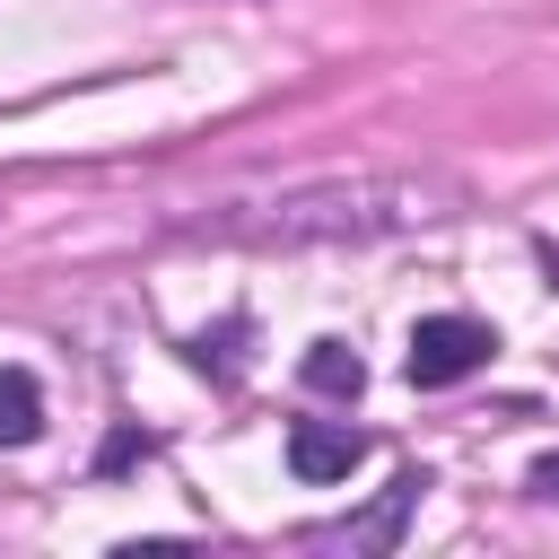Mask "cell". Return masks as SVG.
Listing matches in <instances>:
<instances>
[{
  "mask_svg": "<svg viewBox=\"0 0 559 559\" xmlns=\"http://www.w3.org/2000/svg\"><path fill=\"white\" fill-rule=\"evenodd\" d=\"M445 183L419 175H332V183H297L271 201H218L201 218H183V236H227V245H358V236H402L445 218Z\"/></svg>",
  "mask_w": 559,
  "mask_h": 559,
  "instance_id": "cell-1",
  "label": "cell"
},
{
  "mask_svg": "<svg viewBox=\"0 0 559 559\" xmlns=\"http://www.w3.org/2000/svg\"><path fill=\"white\" fill-rule=\"evenodd\" d=\"M489 349H498V332H489L480 314H419L402 367H411V384L437 393V384H463L472 367H489Z\"/></svg>",
  "mask_w": 559,
  "mask_h": 559,
  "instance_id": "cell-2",
  "label": "cell"
},
{
  "mask_svg": "<svg viewBox=\"0 0 559 559\" xmlns=\"http://www.w3.org/2000/svg\"><path fill=\"white\" fill-rule=\"evenodd\" d=\"M358 463H367V437H358V428H332V419H297V428H288V472H297V480L323 489V480H349Z\"/></svg>",
  "mask_w": 559,
  "mask_h": 559,
  "instance_id": "cell-3",
  "label": "cell"
},
{
  "mask_svg": "<svg viewBox=\"0 0 559 559\" xmlns=\"http://www.w3.org/2000/svg\"><path fill=\"white\" fill-rule=\"evenodd\" d=\"M44 437V393L26 367H0V445H35Z\"/></svg>",
  "mask_w": 559,
  "mask_h": 559,
  "instance_id": "cell-4",
  "label": "cell"
},
{
  "mask_svg": "<svg viewBox=\"0 0 559 559\" xmlns=\"http://www.w3.org/2000/svg\"><path fill=\"white\" fill-rule=\"evenodd\" d=\"M306 384L332 393V402H349V393L367 384V358H358L349 341H314V349H306Z\"/></svg>",
  "mask_w": 559,
  "mask_h": 559,
  "instance_id": "cell-5",
  "label": "cell"
},
{
  "mask_svg": "<svg viewBox=\"0 0 559 559\" xmlns=\"http://www.w3.org/2000/svg\"><path fill=\"white\" fill-rule=\"evenodd\" d=\"M419 489H428V472H402V480H393V489H384V507H376V515H367V524H349V542H367V550H384V542H393V533H402V515H411V507H419Z\"/></svg>",
  "mask_w": 559,
  "mask_h": 559,
  "instance_id": "cell-6",
  "label": "cell"
},
{
  "mask_svg": "<svg viewBox=\"0 0 559 559\" xmlns=\"http://www.w3.org/2000/svg\"><path fill=\"white\" fill-rule=\"evenodd\" d=\"M140 454H148V437H140V428H122V437H105V454H96V472H131Z\"/></svg>",
  "mask_w": 559,
  "mask_h": 559,
  "instance_id": "cell-7",
  "label": "cell"
},
{
  "mask_svg": "<svg viewBox=\"0 0 559 559\" xmlns=\"http://www.w3.org/2000/svg\"><path fill=\"white\" fill-rule=\"evenodd\" d=\"M533 498H559V454H542V463H533Z\"/></svg>",
  "mask_w": 559,
  "mask_h": 559,
  "instance_id": "cell-8",
  "label": "cell"
},
{
  "mask_svg": "<svg viewBox=\"0 0 559 559\" xmlns=\"http://www.w3.org/2000/svg\"><path fill=\"white\" fill-rule=\"evenodd\" d=\"M542 271H550V280H559V245H542Z\"/></svg>",
  "mask_w": 559,
  "mask_h": 559,
  "instance_id": "cell-9",
  "label": "cell"
}]
</instances>
